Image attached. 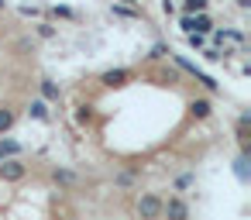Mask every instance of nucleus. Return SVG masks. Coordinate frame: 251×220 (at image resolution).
I'll use <instances>...</instances> for the list:
<instances>
[]
</instances>
